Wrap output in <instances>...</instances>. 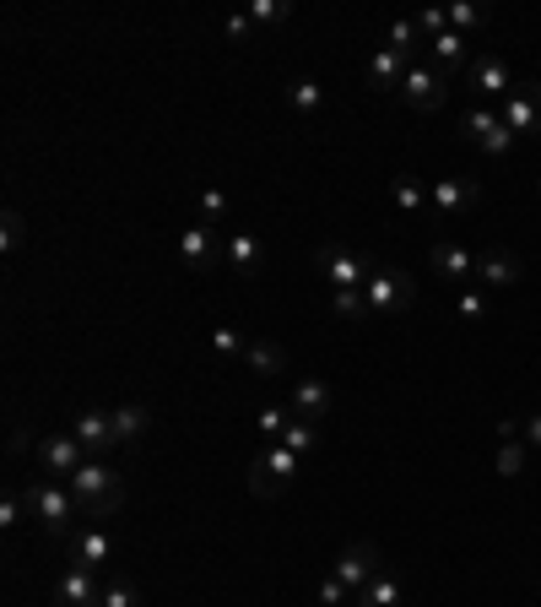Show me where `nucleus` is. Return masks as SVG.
Segmentation results:
<instances>
[{"label": "nucleus", "instance_id": "nucleus-9", "mask_svg": "<svg viewBox=\"0 0 541 607\" xmlns=\"http://www.w3.org/2000/svg\"><path fill=\"white\" fill-rule=\"evenodd\" d=\"M498 120H504L515 136H541V82L515 87V93L498 104Z\"/></svg>", "mask_w": 541, "mask_h": 607}, {"label": "nucleus", "instance_id": "nucleus-45", "mask_svg": "<svg viewBox=\"0 0 541 607\" xmlns=\"http://www.w3.org/2000/svg\"><path fill=\"white\" fill-rule=\"evenodd\" d=\"M520 440H526V445H537V451H541V413H531V418L520 424Z\"/></svg>", "mask_w": 541, "mask_h": 607}, {"label": "nucleus", "instance_id": "nucleus-44", "mask_svg": "<svg viewBox=\"0 0 541 607\" xmlns=\"http://www.w3.org/2000/svg\"><path fill=\"white\" fill-rule=\"evenodd\" d=\"M250 27H255V22H250L244 11H239V16H228V38H233V44H244V38H250Z\"/></svg>", "mask_w": 541, "mask_h": 607}, {"label": "nucleus", "instance_id": "nucleus-6", "mask_svg": "<svg viewBox=\"0 0 541 607\" xmlns=\"http://www.w3.org/2000/svg\"><path fill=\"white\" fill-rule=\"evenodd\" d=\"M314 266H320V277H325L330 288H363L380 261H369V255H358V250H347V245H320V250H314Z\"/></svg>", "mask_w": 541, "mask_h": 607}, {"label": "nucleus", "instance_id": "nucleus-39", "mask_svg": "<svg viewBox=\"0 0 541 607\" xmlns=\"http://www.w3.org/2000/svg\"><path fill=\"white\" fill-rule=\"evenodd\" d=\"M22 515H27V493H22V488H11V493L0 499V526L11 532V526H22Z\"/></svg>", "mask_w": 541, "mask_h": 607}, {"label": "nucleus", "instance_id": "nucleus-30", "mask_svg": "<svg viewBox=\"0 0 541 607\" xmlns=\"http://www.w3.org/2000/svg\"><path fill=\"white\" fill-rule=\"evenodd\" d=\"M206 347H212L217 358H244V347H250V336H244V331H233V325H217V331L206 336Z\"/></svg>", "mask_w": 541, "mask_h": 607}, {"label": "nucleus", "instance_id": "nucleus-28", "mask_svg": "<svg viewBox=\"0 0 541 607\" xmlns=\"http://www.w3.org/2000/svg\"><path fill=\"white\" fill-rule=\"evenodd\" d=\"M276 445H287L292 455H314L320 451V424H303V418H292L287 429H281V440Z\"/></svg>", "mask_w": 541, "mask_h": 607}, {"label": "nucleus", "instance_id": "nucleus-1", "mask_svg": "<svg viewBox=\"0 0 541 607\" xmlns=\"http://www.w3.org/2000/svg\"><path fill=\"white\" fill-rule=\"evenodd\" d=\"M71 488V499L82 504V515H93V521H115L120 515V504H125V483H120V472L109 466V461H82V472L65 483Z\"/></svg>", "mask_w": 541, "mask_h": 607}, {"label": "nucleus", "instance_id": "nucleus-43", "mask_svg": "<svg viewBox=\"0 0 541 607\" xmlns=\"http://www.w3.org/2000/svg\"><path fill=\"white\" fill-rule=\"evenodd\" d=\"M0 245H5V250L22 245V217H16V212H5V223H0Z\"/></svg>", "mask_w": 541, "mask_h": 607}, {"label": "nucleus", "instance_id": "nucleus-16", "mask_svg": "<svg viewBox=\"0 0 541 607\" xmlns=\"http://www.w3.org/2000/svg\"><path fill=\"white\" fill-rule=\"evenodd\" d=\"M482 201V185L477 179H438L433 190H428V206L438 212V217H455V212H466V206H477Z\"/></svg>", "mask_w": 541, "mask_h": 607}, {"label": "nucleus", "instance_id": "nucleus-26", "mask_svg": "<svg viewBox=\"0 0 541 607\" xmlns=\"http://www.w3.org/2000/svg\"><path fill=\"white\" fill-rule=\"evenodd\" d=\"M352 607H401V581H396L390 570H380V575L352 597Z\"/></svg>", "mask_w": 541, "mask_h": 607}, {"label": "nucleus", "instance_id": "nucleus-40", "mask_svg": "<svg viewBox=\"0 0 541 607\" xmlns=\"http://www.w3.org/2000/svg\"><path fill=\"white\" fill-rule=\"evenodd\" d=\"M104 607H141V592L120 575V581H109V586H104Z\"/></svg>", "mask_w": 541, "mask_h": 607}, {"label": "nucleus", "instance_id": "nucleus-25", "mask_svg": "<svg viewBox=\"0 0 541 607\" xmlns=\"http://www.w3.org/2000/svg\"><path fill=\"white\" fill-rule=\"evenodd\" d=\"M287 109L303 115V120H314V115L325 109V87H320L314 76H292V82H287Z\"/></svg>", "mask_w": 541, "mask_h": 607}, {"label": "nucleus", "instance_id": "nucleus-37", "mask_svg": "<svg viewBox=\"0 0 541 607\" xmlns=\"http://www.w3.org/2000/svg\"><path fill=\"white\" fill-rule=\"evenodd\" d=\"M417 33H422V44H428V38H438V33H449V11L422 5V11H417Z\"/></svg>", "mask_w": 541, "mask_h": 607}, {"label": "nucleus", "instance_id": "nucleus-11", "mask_svg": "<svg viewBox=\"0 0 541 607\" xmlns=\"http://www.w3.org/2000/svg\"><path fill=\"white\" fill-rule=\"evenodd\" d=\"M428 266H433L444 283H455V288H466V283L477 277V255H471L466 245H449V239H433V245H428Z\"/></svg>", "mask_w": 541, "mask_h": 607}, {"label": "nucleus", "instance_id": "nucleus-42", "mask_svg": "<svg viewBox=\"0 0 541 607\" xmlns=\"http://www.w3.org/2000/svg\"><path fill=\"white\" fill-rule=\"evenodd\" d=\"M509 147H515V131H509V126H498V131L482 142V152H488V157H504Z\"/></svg>", "mask_w": 541, "mask_h": 607}, {"label": "nucleus", "instance_id": "nucleus-5", "mask_svg": "<svg viewBox=\"0 0 541 607\" xmlns=\"http://www.w3.org/2000/svg\"><path fill=\"white\" fill-rule=\"evenodd\" d=\"M401 98H406V109H417V115H438V109H444V98H449V76H444V71L422 55V60H411V66H406Z\"/></svg>", "mask_w": 541, "mask_h": 607}, {"label": "nucleus", "instance_id": "nucleus-17", "mask_svg": "<svg viewBox=\"0 0 541 607\" xmlns=\"http://www.w3.org/2000/svg\"><path fill=\"white\" fill-rule=\"evenodd\" d=\"M179 261L190 272H212L217 266V234H212V223H190L179 234Z\"/></svg>", "mask_w": 541, "mask_h": 607}, {"label": "nucleus", "instance_id": "nucleus-7", "mask_svg": "<svg viewBox=\"0 0 541 607\" xmlns=\"http://www.w3.org/2000/svg\"><path fill=\"white\" fill-rule=\"evenodd\" d=\"M65 548H71V564H82V570H98V575H104V570L115 564V532H109V521H93V526L71 532Z\"/></svg>", "mask_w": 541, "mask_h": 607}, {"label": "nucleus", "instance_id": "nucleus-3", "mask_svg": "<svg viewBox=\"0 0 541 607\" xmlns=\"http://www.w3.org/2000/svg\"><path fill=\"white\" fill-rule=\"evenodd\" d=\"M298 472H303V455H292L287 445H266L255 455V466H250V493L255 499H276V493H287L298 483Z\"/></svg>", "mask_w": 541, "mask_h": 607}, {"label": "nucleus", "instance_id": "nucleus-35", "mask_svg": "<svg viewBox=\"0 0 541 607\" xmlns=\"http://www.w3.org/2000/svg\"><path fill=\"white\" fill-rule=\"evenodd\" d=\"M482 22H488L482 5H471V0H455V5H449V27H455V33H471V27H482Z\"/></svg>", "mask_w": 541, "mask_h": 607}, {"label": "nucleus", "instance_id": "nucleus-8", "mask_svg": "<svg viewBox=\"0 0 541 607\" xmlns=\"http://www.w3.org/2000/svg\"><path fill=\"white\" fill-rule=\"evenodd\" d=\"M380 570H385V554H380V543H347L330 575H336V581H341V586L358 597V592H363V586H369Z\"/></svg>", "mask_w": 541, "mask_h": 607}, {"label": "nucleus", "instance_id": "nucleus-10", "mask_svg": "<svg viewBox=\"0 0 541 607\" xmlns=\"http://www.w3.org/2000/svg\"><path fill=\"white\" fill-rule=\"evenodd\" d=\"M82 461H87V451L76 445V435H49V440H38V466H44V477L71 483V477L82 472Z\"/></svg>", "mask_w": 541, "mask_h": 607}, {"label": "nucleus", "instance_id": "nucleus-20", "mask_svg": "<svg viewBox=\"0 0 541 607\" xmlns=\"http://www.w3.org/2000/svg\"><path fill=\"white\" fill-rule=\"evenodd\" d=\"M477 277H482L488 288H515V283L526 277V266H520V255H509V250H488V255H477Z\"/></svg>", "mask_w": 541, "mask_h": 607}, {"label": "nucleus", "instance_id": "nucleus-4", "mask_svg": "<svg viewBox=\"0 0 541 607\" xmlns=\"http://www.w3.org/2000/svg\"><path fill=\"white\" fill-rule=\"evenodd\" d=\"M363 299H369L374 314H406V309L417 304V283H411V272H401V266H374L369 283H363Z\"/></svg>", "mask_w": 541, "mask_h": 607}, {"label": "nucleus", "instance_id": "nucleus-21", "mask_svg": "<svg viewBox=\"0 0 541 607\" xmlns=\"http://www.w3.org/2000/svg\"><path fill=\"white\" fill-rule=\"evenodd\" d=\"M498 455H493V466H498V477H526V440H520V424L515 418H504L498 424Z\"/></svg>", "mask_w": 541, "mask_h": 607}, {"label": "nucleus", "instance_id": "nucleus-14", "mask_svg": "<svg viewBox=\"0 0 541 607\" xmlns=\"http://www.w3.org/2000/svg\"><path fill=\"white\" fill-rule=\"evenodd\" d=\"M466 82H471L482 98H509V93H515V82H509V60H498V55H477V60L466 66Z\"/></svg>", "mask_w": 541, "mask_h": 607}, {"label": "nucleus", "instance_id": "nucleus-38", "mask_svg": "<svg viewBox=\"0 0 541 607\" xmlns=\"http://www.w3.org/2000/svg\"><path fill=\"white\" fill-rule=\"evenodd\" d=\"M455 314H460V320H482V314H488V294H482V288H460V294H455Z\"/></svg>", "mask_w": 541, "mask_h": 607}, {"label": "nucleus", "instance_id": "nucleus-29", "mask_svg": "<svg viewBox=\"0 0 541 607\" xmlns=\"http://www.w3.org/2000/svg\"><path fill=\"white\" fill-rule=\"evenodd\" d=\"M287 424H292V407H276V402H270V407H261V413H255V435H261L266 445H276V440H281V429H287Z\"/></svg>", "mask_w": 541, "mask_h": 607}, {"label": "nucleus", "instance_id": "nucleus-24", "mask_svg": "<svg viewBox=\"0 0 541 607\" xmlns=\"http://www.w3.org/2000/svg\"><path fill=\"white\" fill-rule=\"evenodd\" d=\"M109 424H115V445H135V440L146 435L152 413H146L141 402H120V407H109Z\"/></svg>", "mask_w": 541, "mask_h": 607}, {"label": "nucleus", "instance_id": "nucleus-22", "mask_svg": "<svg viewBox=\"0 0 541 607\" xmlns=\"http://www.w3.org/2000/svg\"><path fill=\"white\" fill-rule=\"evenodd\" d=\"M223 250H228V266H233L239 277H255V272H261V255H266V245H261L255 234H244V228H233Z\"/></svg>", "mask_w": 541, "mask_h": 607}, {"label": "nucleus", "instance_id": "nucleus-32", "mask_svg": "<svg viewBox=\"0 0 541 607\" xmlns=\"http://www.w3.org/2000/svg\"><path fill=\"white\" fill-rule=\"evenodd\" d=\"M195 212H201V223H217V217H228V190H223V185H206V190L195 195Z\"/></svg>", "mask_w": 541, "mask_h": 607}, {"label": "nucleus", "instance_id": "nucleus-46", "mask_svg": "<svg viewBox=\"0 0 541 607\" xmlns=\"http://www.w3.org/2000/svg\"><path fill=\"white\" fill-rule=\"evenodd\" d=\"M537 190H541V179H537Z\"/></svg>", "mask_w": 541, "mask_h": 607}, {"label": "nucleus", "instance_id": "nucleus-12", "mask_svg": "<svg viewBox=\"0 0 541 607\" xmlns=\"http://www.w3.org/2000/svg\"><path fill=\"white\" fill-rule=\"evenodd\" d=\"M55 607H104V581H98V570L71 564V570L60 575V586H55Z\"/></svg>", "mask_w": 541, "mask_h": 607}, {"label": "nucleus", "instance_id": "nucleus-2", "mask_svg": "<svg viewBox=\"0 0 541 607\" xmlns=\"http://www.w3.org/2000/svg\"><path fill=\"white\" fill-rule=\"evenodd\" d=\"M22 493H27V515L49 532V537H71V521H76V499H71V488L60 483V477H33V483H22Z\"/></svg>", "mask_w": 541, "mask_h": 607}, {"label": "nucleus", "instance_id": "nucleus-33", "mask_svg": "<svg viewBox=\"0 0 541 607\" xmlns=\"http://www.w3.org/2000/svg\"><path fill=\"white\" fill-rule=\"evenodd\" d=\"M255 27H276V22H287L292 16V5L287 0H250V11H244Z\"/></svg>", "mask_w": 541, "mask_h": 607}, {"label": "nucleus", "instance_id": "nucleus-18", "mask_svg": "<svg viewBox=\"0 0 541 607\" xmlns=\"http://www.w3.org/2000/svg\"><path fill=\"white\" fill-rule=\"evenodd\" d=\"M406 66H411V55H396V49H374V60H369V87L374 93H401L406 82Z\"/></svg>", "mask_w": 541, "mask_h": 607}, {"label": "nucleus", "instance_id": "nucleus-31", "mask_svg": "<svg viewBox=\"0 0 541 607\" xmlns=\"http://www.w3.org/2000/svg\"><path fill=\"white\" fill-rule=\"evenodd\" d=\"M330 309H336L341 320H363V314H374L369 299H363V288H336V294H330Z\"/></svg>", "mask_w": 541, "mask_h": 607}, {"label": "nucleus", "instance_id": "nucleus-47", "mask_svg": "<svg viewBox=\"0 0 541 607\" xmlns=\"http://www.w3.org/2000/svg\"><path fill=\"white\" fill-rule=\"evenodd\" d=\"M314 607H320V603H314Z\"/></svg>", "mask_w": 541, "mask_h": 607}, {"label": "nucleus", "instance_id": "nucleus-19", "mask_svg": "<svg viewBox=\"0 0 541 607\" xmlns=\"http://www.w3.org/2000/svg\"><path fill=\"white\" fill-rule=\"evenodd\" d=\"M422 55H428L444 76H455V71H466V66H471V60H466V33H455V27H449V33H438V38H428V44H422Z\"/></svg>", "mask_w": 541, "mask_h": 607}, {"label": "nucleus", "instance_id": "nucleus-15", "mask_svg": "<svg viewBox=\"0 0 541 607\" xmlns=\"http://www.w3.org/2000/svg\"><path fill=\"white\" fill-rule=\"evenodd\" d=\"M287 407H292V418L320 424V418L336 407V391H330L325 380H314V374H309V380H292V402H287Z\"/></svg>", "mask_w": 541, "mask_h": 607}, {"label": "nucleus", "instance_id": "nucleus-27", "mask_svg": "<svg viewBox=\"0 0 541 607\" xmlns=\"http://www.w3.org/2000/svg\"><path fill=\"white\" fill-rule=\"evenodd\" d=\"M498 126H504V120H498V109H493V104H477V109H466V115H460V136H466V142H477V147H482Z\"/></svg>", "mask_w": 541, "mask_h": 607}, {"label": "nucleus", "instance_id": "nucleus-41", "mask_svg": "<svg viewBox=\"0 0 541 607\" xmlns=\"http://www.w3.org/2000/svg\"><path fill=\"white\" fill-rule=\"evenodd\" d=\"M314 603H320V607H352V592H347L336 575H325V581H320V592H314Z\"/></svg>", "mask_w": 541, "mask_h": 607}, {"label": "nucleus", "instance_id": "nucleus-36", "mask_svg": "<svg viewBox=\"0 0 541 607\" xmlns=\"http://www.w3.org/2000/svg\"><path fill=\"white\" fill-rule=\"evenodd\" d=\"M390 195H396V206H401L406 217H411V212H422V201H428V195H422V185H417V179H396V185H390Z\"/></svg>", "mask_w": 541, "mask_h": 607}, {"label": "nucleus", "instance_id": "nucleus-23", "mask_svg": "<svg viewBox=\"0 0 541 607\" xmlns=\"http://www.w3.org/2000/svg\"><path fill=\"white\" fill-rule=\"evenodd\" d=\"M244 364H250V374H261V380H281V374H287V347H281V342H250V347H244Z\"/></svg>", "mask_w": 541, "mask_h": 607}, {"label": "nucleus", "instance_id": "nucleus-34", "mask_svg": "<svg viewBox=\"0 0 541 607\" xmlns=\"http://www.w3.org/2000/svg\"><path fill=\"white\" fill-rule=\"evenodd\" d=\"M417 16H401V22H390V33H385V49H396V55H411L417 49Z\"/></svg>", "mask_w": 541, "mask_h": 607}, {"label": "nucleus", "instance_id": "nucleus-13", "mask_svg": "<svg viewBox=\"0 0 541 607\" xmlns=\"http://www.w3.org/2000/svg\"><path fill=\"white\" fill-rule=\"evenodd\" d=\"M76 445L93 455V461H109V451H120L115 445V424H109V413H98V407H87V413H76Z\"/></svg>", "mask_w": 541, "mask_h": 607}]
</instances>
